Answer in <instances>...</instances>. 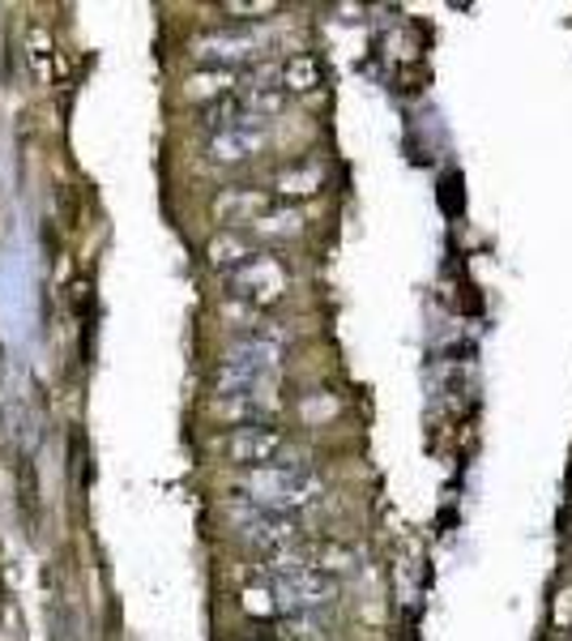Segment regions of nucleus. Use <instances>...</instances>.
Masks as SVG:
<instances>
[{"mask_svg":"<svg viewBox=\"0 0 572 641\" xmlns=\"http://www.w3.org/2000/svg\"><path fill=\"white\" fill-rule=\"evenodd\" d=\"M244 492L265 509L295 513V509H308L321 497V475L299 466V462H274V466H261V471H244Z\"/></svg>","mask_w":572,"mask_h":641,"instance_id":"obj_1","label":"nucleus"},{"mask_svg":"<svg viewBox=\"0 0 572 641\" xmlns=\"http://www.w3.org/2000/svg\"><path fill=\"white\" fill-rule=\"evenodd\" d=\"M274 372H278V343L244 338L218 363V389L222 394H252V389H265L274 381Z\"/></svg>","mask_w":572,"mask_h":641,"instance_id":"obj_2","label":"nucleus"},{"mask_svg":"<svg viewBox=\"0 0 572 641\" xmlns=\"http://www.w3.org/2000/svg\"><path fill=\"white\" fill-rule=\"evenodd\" d=\"M334 594H338V581L308 561H278L274 565V599H278V607L295 612V616L334 603Z\"/></svg>","mask_w":572,"mask_h":641,"instance_id":"obj_3","label":"nucleus"},{"mask_svg":"<svg viewBox=\"0 0 572 641\" xmlns=\"http://www.w3.org/2000/svg\"><path fill=\"white\" fill-rule=\"evenodd\" d=\"M231 522H235L252 543H261V548H270V552H286V548L299 543V522H295L290 513H278V509L257 504V500H235V504H231Z\"/></svg>","mask_w":572,"mask_h":641,"instance_id":"obj_4","label":"nucleus"},{"mask_svg":"<svg viewBox=\"0 0 572 641\" xmlns=\"http://www.w3.org/2000/svg\"><path fill=\"white\" fill-rule=\"evenodd\" d=\"M283 432L270 424H252V427H235L226 436V458L239 462L244 471H261V466H274V458L283 453Z\"/></svg>","mask_w":572,"mask_h":641,"instance_id":"obj_5","label":"nucleus"},{"mask_svg":"<svg viewBox=\"0 0 572 641\" xmlns=\"http://www.w3.org/2000/svg\"><path fill=\"white\" fill-rule=\"evenodd\" d=\"M231 291H235L239 299H248V304H274L286 291V270L274 257L252 253V257L231 274Z\"/></svg>","mask_w":572,"mask_h":641,"instance_id":"obj_6","label":"nucleus"},{"mask_svg":"<svg viewBox=\"0 0 572 641\" xmlns=\"http://www.w3.org/2000/svg\"><path fill=\"white\" fill-rule=\"evenodd\" d=\"M265 138H270V120L244 116V120L218 129L214 138H210V158L214 163H244V158H252L265 145Z\"/></svg>","mask_w":572,"mask_h":641,"instance_id":"obj_7","label":"nucleus"},{"mask_svg":"<svg viewBox=\"0 0 572 641\" xmlns=\"http://www.w3.org/2000/svg\"><path fill=\"white\" fill-rule=\"evenodd\" d=\"M261 48H265V35H261V30H222V35L197 39L193 56H197L202 65H210V69H222V65H231V61L257 56Z\"/></svg>","mask_w":572,"mask_h":641,"instance_id":"obj_8","label":"nucleus"},{"mask_svg":"<svg viewBox=\"0 0 572 641\" xmlns=\"http://www.w3.org/2000/svg\"><path fill=\"white\" fill-rule=\"evenodd\" d=\"M214 415L218 420H231V424H239V427H252L274 415V402L265 398V389H252V394H222L214 402Z\"/></svg>","mask_w":572,"mask_h":641,"instance_id":"obj_9","label":"nucleus"},{"mask_svg":"<svg viewBox=\"0 0 572 641\" xmlns=\"http://www.w3.org/2000/svg\"><path fill=\"white\" fill-rule=\"evenodd\" d=\"M184 94H188V99H226V94H235V73L231 69L193 73V77L184 81Z\"/></svg>","mask_w":572,"mask_h":641,"instance_id":"obj_10","label":"nucleus"},{"mask_svg":"<svg viewBox=\"0 0 572 641\" xmlns=\"http://www.w3.org/2000/svg\"><path fill=\"white\" fill-rule=\"evenodd\" d=\"M283 86L286 94H308L321 86V65L312 56H290L283 65Z\"/></svg>","mask_w":572,"mask_h":641,"instance_id":"obj_11","label":"nucleus"},{"mask_svg":"<svg viewBox=\"0 0 572 641\" xmlns=\"http://www.w3.org/2000/svg\"><path fill=\"white\" fill-rule=\"evenodd\" d=\"M248 257H252V248H248L239 235H231V231H222L214 244H210V261H214V270H226V274H235Z\"/></svg>","mask_w":572,"mask_h":641,"instance_id":"obj_12","label":"nucleus"},{"mask_svg":"<svg viewBox=\"0 0 572 641\" xmlns=\"http://www.w3.org/2000/svg\"><path fill=\"white\" fill-rule=\"evenodd\" d=\"M321 167L308 163V167H295V171H283L278 176V197H312L321 189Z\"/></svg>","mask_w":572,"mask_h":641,"instance_id":"obj_13","label":"nucleus"},{"mask_svg":"<svg viewBox=\"0 0 572 641\" xmlns=\"http://www.w3.org/2000/svg\"><path fill=\"white\" fill-rule=\"evenodd\" d=\"M299 227H303V218L295 210H265L261 218H252V231L257 235H274V240L278 235H295Z\"/></svg>","mask_w":572,"mask_h":641,"instance_id":"obj_14","label":"nucleus"},{"mask_svg":"<svg viewBox=\"0 0 572 641\" xmlns=\"http://www.w3.org/2000/svg\"><path fill=\"white\" fill-rule=\"evenodd\" d=\"M226 13H274V4H226Z\"/></svg>","mask_w":572,"mask_h":641,"instance_id":"obj_15","label":"nucleus"}]
</instances>
